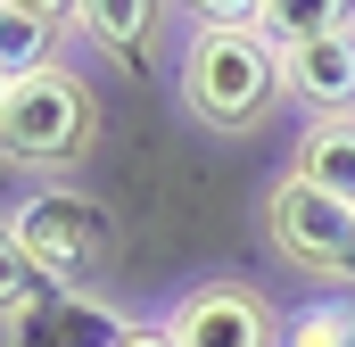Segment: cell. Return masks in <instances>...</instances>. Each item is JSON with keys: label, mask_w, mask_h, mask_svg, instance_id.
<instances>
[{"label": "cell", "mask_w": 355, "mask_h": 347, "mask_svg": "<svg viewBox=\"0 0 355 347\" xmlns=\"http://www.w3.org/2000/svg\"><path fill=\"white\" fill-rule=\"evenodd\" d=\"M99 91H91L83 67L50 58L33 75H17L8 99H0V166L17 174H75L99 149Z\"/></svg>", "instance_id": "obj_1"}, {"label": "cell", "mask_w": 355, "mask_h": 347, "mask_svg": "<svg viewBox=\"0 0 355 347\" xmlns=\"http://www.w3.org/2000/svg\"><path fill=\"white\" fill-rule=\"evenodd\" d=\"M174 83H182V108L207 133H257L272 116V99H289L281 50L265 33H223V25H190Z\"/></svg>", "instance_id": "obj_2"}, {"label": "cell", "mask_w": 355, "mask_h": 347, "mask_svg": "<svg viewBox=\"0 0 355 347\" xmlns=\"http://www.w3.org/2000/svg\"><path fill=\"white\" fill-rule=\"evenodd\" d=\"M8 232L25 240V257L42 264L58 289L116 264V207L75 190V182H42L25 207H8Z\"/></svg>", "instance_id": "obj_3"}, {"label": "cell", "mask_w": 355, "mask_h": 347, "mask_svg": "<svg viewBox=\"0 0 355 347\" xmlns=\"http://www.w3.org/2000/svg\"><path fill=\"white\" fill-rule=\"evenodd\" d=\"M265 240L281 264H297L314 281H355V207L297 174H281L265 190Z\"/></svg>", "instance_id": "obj_4"}, {"label": "cell", "mask_w": 355, "mask_h": 347, "mask_svg": "<svg viewBox=\"0 0 355 347\" xmlns=\"http://www.w3.org/2000/svg\"><path fill=\"white\" fill-rule=\"evenodd\" d=\"M174 347H281V314L257 281H190L166 306Z\"/></svg>", "instance_id": "obj_5"}, {"label": "cell", "mask_w": 355, "mask_h": 347, "mask_svg": "<svg viewBox=\"0 0 355 347\" xmlns=\"http://www.w3.org/2000/svg\"><path fill=\"white\" fill-rule=\"evenodd\" d=\"M281 83H289V99H306L314 116H355V25L289 50L281 58Z\"/></svg>", "instance_id": "obj_6"}, {"label": "cell", "mask_w": 355, "mask_h": 347, "mask_svg": "<svg viewBox=\"0 0 355 347\" xmlns=\"http://www.w3.org/2000/svg\"><path fill=\"white\" fill-rule=\"evenodd\" d=\"M75 25L116 58V67H141L166 33V0H75Z\"/></svg>", "instance_id": "obj_7"}, {"label": "cell", "mask_w": 355, "mask_h": 347, "mask_svg": "<svg viewBox=\"0 0 355 347\" xmlns=\"http://www.w3.org/2000/svg\"><path fill=\"white\" fill-rule=\"evenodd\" d=\"M289 174L355 207V116H306V133L289 149Z\"/></svg>", "instance_id": "obj_8"}, {"label": "cell", "mask_w": 355, "mask_h": 347, "mask_svg": "<svg viewBox=\"0 0 355 347\" xmlns=\"http://www.w3.org/2000/svg\"><path fill=\"white\" fill-rule=\"evenodd\" d=\"M339 25H355V0H265V17H257V33L281 58L306 50V42H322V33H339Z\"/></svg>", "instance_id": "obj_9"}, {"label": "cell", "mask_w": 355, "mask_h": 347, "mask_svg": "<svg viewBox=\"0 0 355 347\" xmlns=\"http://www.w3.org/2000/svg\"><path fill=\"white\" fill-rule=\"evenodd\" d=\"M50 289H58V281L25 257V240L0 223V331H8V323H25V314H42V306H50Z\"/></svg>", "instance_id": "obj_10"}, {"label": "cell", "mask_w": 355, "mask_h": 347, "mask_svg": "<svg viewBox=\"0 0 355 347\" xmlns=\"http://www.w3.org/2000/svg\"><path fill=\"white\" fill-rule=\"evenodd\" d=\"M281 347H355V298H306L281 314Z\"/></svg>", "instance_id": "obj_11"}, {"label": "cell", "mask_w": 355, "mask_h": 347, "mask_svg": "<svg viewBox=\"0 0 355 347\" xmlns=\"http://www.w3.org/2000/svg\"><path fill=\"white\" fill-rule=\"evenodd\" d=\"M58 25H42V17H17V8H0V83H17V75H33V67H50L58 50Z\"/></svg>", "instance_id": "obj_12"}, {"label": "cell", "mask_w": 355, "mask_h": 347, "mask_svg": "<svg viewBox=\"0 0 355 347\" xmlns=\"http://www.w3.org/2000/svg\"><path fill=\"white\" fill-rule=\"evenodd\" d=\"M198 25H223V33H257V17H265V0H182Z\"/></svg>", "instance_id": "obj_13"}, {"label": "cell", "mask_w": 355, "mask_h": 347, "mask_svg": "<svg viewBox=\"0 0 355 347\" xmlns=\"http://www.w3.org/2000/svg\"><path fill=\"white\" fill-rule=\"evenodd\" d=\"M0 8H17V17H42V25H67V17H75V0H0Z\"/></svg>", "instance_id": "obj_14"}, {"label": "cell", "mask_w": 355, "mask_h": 347, "mask_svg": "<svg viewBox=\"0 0 355 347\" xmlns=\"http://www.w3.org/2000/svg\"><path fill=\"white\" fill-rule=\"evenodd\" d=\"M0 99H8V83H0Z\"/></svg>", "instance_id": "obj_15"}]
</instances>
